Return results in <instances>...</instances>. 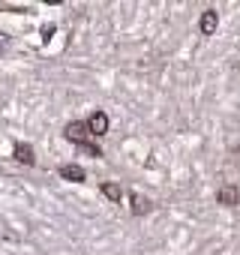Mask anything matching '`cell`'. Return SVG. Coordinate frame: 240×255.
<instances>
[{"instance_id": "8", "label": "cell", "mask_w": 240, "mask_h": 255, "mask_svg": "<svg viewBox=\"0 0 240 255\" xmlns=\"http://www.w3.org/2000/svg\"><path fill=\"white\" fill-rule=\"evenodd\" d=\"M99 192L105 195L108 201H120V186L111 183V180H102V183H99Z\"/></svg>"}, {"instance_id": "7", "label": "cell", "mask_w": 240, "mask_h": 255, "mask_svg": "<svg viewBox=\"0 0 240 255\" xmlns=\"http://www.w3.org/2000/svg\"><path fill=\"white\" fill-rule=\"evenodd\" d=\"M63 180H72V183H84V177H87V171H84L81 165L69 162V165H60V171H57Z\"/></svg>"}, {"instance_id": "4", "label": "cell", "mask_w": 240, "mask_h": 255, "mask_svg": "<svg viewBox=\"0 0 240 255\" xmlns=\"http://www.w3.org/2000/svg\"><path fill=\"white\" fill-rule=\"evenodd\" d=\"M87 129H90V135L102 138V135L108 132V114H105V111H93L90 120H87Z\"/></svg>"}, {"instance_id": "2", "label": "cell", "mask_w": 240, "mask_h": 255, "mask_svg": "<svg viewBox=\"0 0 240 255\" xmlns=\"http://www.w3.org/2000/svg\"><path fill=\"white\" fill-rule=\"evenodd\" d=\"M12 159L21 162V165H36V153H33V147L27 141H15L12 144Z\"/></svg>"}, {"instance_id": "3", "label": "cell", "mask_w": 240, "mask_h": 255, "mask_svg": "<svg viewBox=\"0 0 240 255\" xmlns=\"http://www.w3.org/2000/svg\"><path fill=\"white\" fill-rule=\"evenodd\" d=\"M216 201L222 204V207H237V204H240V189L231 186V183L219 186V189H216Z\"/></svg>"}, {"instance_id": "6", "label": "cell", "mask_w": 240, "mask_h": 255, "mask_svg": "<svg viewBox=\"0 0 240 255\" xmlns=\"http://www.w3.org/2000/svg\"><path fill=\"white\" fill-rule=\"evenodd\" d=\"M216 27H219V15H216V9H204V12H201V21H198V30L204 33V36H213Z\"/></svg>"}, {"instance_id": "5", "label": "cell", "mask_w": 240, "mask_h": 255, "mask_svg": "<svg viewBox=\"0 0 240 255\" xmlns=\"http://www.w3.org/2000/svg\"><path fill=\"white\" fill-rule=\"evenodd\" d=\"M129 210H132L135 216H147V213L153 210V201H150L147 195H141V192H132V195H129Z\"/></svg>"}, {"instance_id": "1", "label": "cell", "mask_w": 240, "mask_h": 255, "mask_svg": "<svg viewBox=\"0 0 240 255\" xmlns=\"http://www.w3.org/2000/svg\"><path fill=\"white\" fill-rule=\"evenodd\" d=\"M87 135H90V129H87V123H81V120L66 123V129H63V138H66V141H72V144H78V147H84Z\"/></svg>"}]
</instances>
